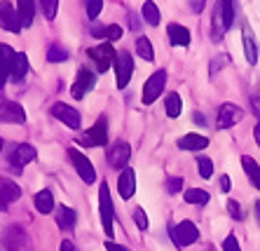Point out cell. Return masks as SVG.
I'll return each instance as SVG.
<instances>
[{
	"label": "cell",
	"instance_id": "20",
	"mask_svg": "<svg viewBox=\"0 0 260 251\" xmlns=\"http://www.w3.org/2000/svg\"><path fill=\"white\" fill-rule=\"evenodd\" d=\"M26 73H28V59H26L24 52H17L12 61V68H10V82L19 85V82H24Z\"/></svg>",
	"mask_w": 260,
	"mask_h": 251
},
{
	"label": "cell",
	"instance_id": "39",
	"mask_svg": "<svg viewBox=\"0 0 260 251\" xmlns=\"http://www.w3.org/2000/svg\"><path fill=\"white\" fill-rule=\"evenodd\" d=\"M228 211H230V216L232 218H237V221H242L244 218V211H242V207L235 202V200H228Z\"/></svg>",
	"mask_w": 260,
	"mask_h": 251
},
{
	"label": "cell",
	"instance_id": "9",
	"mask_svg": "<svg viewBox=\"0 0 260 251\" xmlns=\"http://www.w3.org/2000/svg\"><path fill=\"white\" fill-rule=\"evenodd\" d=\"M33 160H36V148L30 143H17L10 153V167H12L14 174H21V169Z\"/></svg>",
	"mask_w": 260,
	"mask_h": 251
},
{
	"label": "cell",
	"instance_id": "33",
	"mask_svg": "<svg viewBox=\"0 0 260 251\" xmlns=\"http://www.w3.org/2000/svg\"><path fill=\"white\" fill-rule=\"evenodd\" d=\"M68 59V52L61 45H52V47L47 49V61L52 64H61V61H66Z\"/></svg>",
	"mask_w": 260,
	"mask_h": 251
},
{
	"label": "cell",
	"instance_id": "6",
	"mask_svg": "<svg viewBox=\"0 0 260 251\" xmlns=\"http://www.w3.org/2000/svg\"><path fill=\"white\" fill-rule=\"evenodd\" d=\"M68 158H71L73 167H75V172L80 174V178H82L85 183H94V181H96V169H94L91 160L87 158L85 153H80V150L71 148V150H68Z\"/></svg>",
	"mask_w": 260,
	"mask_h": 251
},
{
	"label": "cell",
	"instance_id": "50",
	"mask_svg": "<svg viewBox=\"0 0 260 251\" xmlns=\"http://www.w3.org/2000/svg\"><path fill=\"white\" fill-rule=\"evenodd\" d=\"M3 146H5V141H3V139H0V153H3Z\"/></svg>",
	"mask_w": 260,
	"mask_h": 251
},
{
	"label": "cell",
	"instance_id": "24",
	"mask_svg": "<svg viewBox=\"0 0 260 251\" xmlns=\"http://www.w3.org/2000/svg\"><path fill=\"white\" fill-rule=\"evenodd\" d=\"M17 12L21 19V26H33V19H36V0H17Z\"/></svg>",
	"mask_w": 260,
	"mask_h": 251
},
{
	"label": "cell",
	"instance_id": "35",
	"mask_svg": "<svg viewBox=\"0 0 260 251\" xmlns=\"http://www.w3.org/2000/svg\"><path fill=\"white\" fill-rule=\"evenodd\" d=\"M40 7H43L45 19H54L56 10H59V0H40Z\"/></svg>",
	"mask_w": 260,
	"mask_h": 251
},
{
	"label": "cell",
	"instance_id": "43",
	"mask_svg": "<svg viewBox=\"0 0 260 251\" xmlns=\"http://www.w3.org/2000/svg\"><path fill=\"white\" fill-rule=\"evenodd\" d=\"M190 7H192L194 12H202L204 10V0H190Z\"/></svg>",
	"mask_w": 260,
	"mask_h": 251
},
{
	"label": "cell",
	"instance_id": "46",
	"mask_svg": "<svg viewBox=\"0 0 260 251\" xmlns=\"http://www.w3.org/2000/svg\"><path fill=\"white\" fill-rule=\"evenodd\" d=\"M194 122H197V124H206V120L200 115V113H197V115H194Z\"/></svg>",
	"mask_w": 260,
	"mask_h": 251
},
{
	"label": "cell",
	"instance_id": "44",
	"mask_svg": "<svg viewBox=\"0 0 260 251\" xmlns=\"http://www.w3.org/2000/svg\"><path fill=\"white\" fill-rule=\"evenodd\" d=\"M61 251H75V249H73L71 239H63V242H61Z\"/></svg>",
	"mask_w": 260,
	"mask_h": 251
},
{
	"label": "cell",
	"instance_id": "32",
	"mask_svg": "<svg viewBox=\"0 0 260 251\" xmlns=\"http://www.w3.org/2000/svg\"><path fill=\"white\" fill-rule=\"evenodd\" d=\"M136 54H139L141 59H145V61H152V59H155V49H152V43L148 38H139V40H136Z\"/></svg>",
	"mask_w": 260,
	"mask_h": 251
},
{
	"label": "cell",
	"instance_id": "30",
	"mask_svg": "<svg viewBox=\"0 0 260 251\" xmlns=\"http://www.w3.org/2000/svg\"><path fill=\"white\" fill-rule=\"evenodd\" d=\"M164 110H167V115L169 117H178L181 115V94H167V101H164Z\"/></svg>",
	"mask_w": 260,
	"mask_h": 251
},
{
	"label": "cell",
	"instance_id": "38",
	"mask_svg": "<svg viewBox=\"0 0 260 251\" xmlns=\"http://www.w3.org/2000/svg\"><path fill=\"white\" fill-rule=\"evenodd\" d=\"M223 251H242V244L237 242L235 235H228V237H225V242H223Z\"/></svg>",
	"mask_w": 260,
	"mask_h": 251
},
{
	"label": "cell",
	"instance_id": "27",
	"mask_svg": "<svg viewBox=\"0 0 260 251\" xmlns=\"http://www.w3.org/2000/svg\"><path fill=\"white\" fill-rule=\"evenodd\" d=\"M94 36L96 38H106V43H115L122 38V28L117 24H110V26H94Z\"/></svg>",
	"mask_w": 260,
	"mask_h": 251
},
{
	"label": "cell",
	"instance_id": "11",
	"mask_svg": "<svg viewBox=\"0 0 260 251\" xmlns=\"http://www.w3.org/2000/svg\"><path fill=\"white\" fill-rule=\"evenodd\" d=\"M129 155H132V146L127 141H115L106 153V160H108V165L113 169H124L129 162Z\"/></svg>",
	"mask_w": 260,
	"mask_h": 251
},
{
	"label": "cell",
	"instance_id": "29",
	"mask_svg": "<svg viewBox=\"0 0 260 251\" xmlns=\"http://www.w3.org/2000/svg\"><path fill=\"white\" fill-rule=\"evenodd\" d=\"M141 14H143V19L148 21L150 26H159V10H157V5L152 3V0H145V5H143V10H141Z\"/></svg>",
	"mask_w": 260,
	"mask_h": 251
},
{
	"label": "cell",
	"instance_id": "25",
	"mask_svg": "<svg viewBox=\"0 0 260 251\" xmlns=\"http://www.w3.org/2000/svg\"><path fill=\"white\" fill-rule=\"evenodd\" d=\"M54 218H56V226L61 228V230H73L75 228V211H73L71 207H56L54 209Z\"/></svg>",
	"mask_w": 260,
	"mask_h": 251
},
{
	"label": "cell",
	"instance_id": "3",
	"mask_svg": "<svg viewBox=\"0 0 260 251\" xmlns=\"http://www.w3.org/2000/svg\"><path fill=\"white\" fill-rule=\"evenodd\" d=\"M78 141H80V146H87V148L89 146H106V143H108V117L101 115L96 122L87 129L85 134L80 136Z\"/></svg>",
	"mask_w": 260,
	"mask_h": 251
},
{
	"label": "cell",
	"instance_id": "4",
	"mask_svg": "<svg viewBox=\"0 0 260 251\" xmlns=\"http://www.w3.org/2000/svg\"><path fill=\"white\" fill-rule=\"evenodd\" d=\"M87 54H89L91 61L96 64V71H99V73H106L110 66H115V59H117V52H115V47H113L110 43L96 45V47H91Z\"/></svg>",
	"mask_w": 260,
	"mask_h": 251
},
{
	"label": "cell",
	"instance_id": "36",
	"mask_svg": "<svg viewBox=\"0 0 260 251\" xmlns=\"http://www.w3.org/2000/svg\"><path fill=\"white\" fill-rule=\"evenodd\" d=\"M101 10H103V0H87V17H89L91 21L99 19Z\"/></svg>",
	"mask_w": 260,
	"mask_h": 251
},
{
	"label": "cell",
	"instance_id": "8",
	"mask_svg": "<svg viewBox=\"0 0 260 251\" xmlns=\"http://www.w3.org/2000/svg\"><path fill=\"white\" fill-rule=\"evenodd\" d=\"M171 239L176 242V246H190L194 244L197 239H200V230H197V226L194 223H190V221H183V223H178V226L171 228Z\"/></svg>",
	"mask_w": 260,
	"mask_h": 251
},
{
	"label": "cell",
	"instance_id": "40",
	"mask_svg": "<svg viewBox=\"0 0 260 251\" xmlns=\"http://www.w3.org/2000/svg\"><path fill=\"white\" fill-rule=\"evenodd\" d=\"M181 188H183V181H181V178H167V190H169V195L181 193Z\"/></svg>",
	"mask_w": 260,
	"mask_h": 251
},
{
	"label": "cell",
	"instance_id": "14",
	"mask_svg": "<svg viewBox=\"0 0 260 251\" xmlns=\"http://www.w3.org/2000/svg\"><path fill=\"white\" fill-rule=\"evenodd\" d=\"M0 122L5 124H24L26 122V113L17 101H0Z\"/></svg>",
	"mask_w": 260,
	"mask_h": 251
},
{
	"label": "cell",
	"instance_id": "31",
	"mask_svg": "<svg viewBox=\"0 0 260 251\" xmlns=\"http://www.w3.org/2000/svg\"><path fill=\"white\" fill-rule=\"evenodd\" d=\"M209 200H211L209 193L202 190V188H188L185 190V202H190V204H202V207H204Z\"/></svg>",
	"mask_w": 260,
	"mask_h": 251
},
{
	"label": "cell",
	"instance_id": "5",
	"mask_svg": "<svg viewBox=\"0 0 260 251\" xmlns=\"http://www.w3.org/2000/svg\"><path fill=\"white\" fill-rule=\"evenodd\" d=\"M164 87H167V71L159 68V71H155L150 78L145 80V85H143V104L145 106L155 104V101L159 99V94L164 92Z\"/></svg>",
	"mask_w": 260,
	"mask_h": 251
},
{
	"label": "cell",
	"instance_id": "10",
	"mask_svg": "<svg viewBox=\"0 0 260 251\" xmlns=\"http://www.w3.org/2000/svg\"><path fill=\"white\" fill-rule=\"evenodd\" d=\"M134 73V56L129 52H117V59H115V75H117V87L124 89L132 80Z\"/></svg>",
	"mask_w": 260,
	"mask_h": 251
},
{
	"label": "cell",
	"instance_id": "26",
	"mask_svg": "<svg viewBox=\"0 0 260 251\" xmlns=\"http://www.w3.org/2000/svg\"><path fill=\"white\" fill-rule=\"evenodd\" d=\"M242 167H244V172H246L248 181L253 183V188L260 190V167H258V162H255L251 155H242Z\"/></svg>",
	"mask_w": 260,
	"mask_h": 251
},
{
	"label": "cell",
	"instance_id": "17",
	"mask_svg": "<svg viewBox=\"0 0 260 251\" xmlns=\"http://www.w3.org/2000/svg\"><path fill=\"white\" fill-rule=\"evenodd\" d=\"M14 56H17V52H14L10 45L0 43V89H3L5 82L10 80V68H12Z\"/></svg>",
	"mask_w": 260,
	"mask_h": 251
},
{
	"label": "cell",
	"instance_id": "42",
	"mask_svg": "<svg viewBox=\"0 0 260 251\" xmlns=\"http://www.w3.org/2000/svg\"><path fill=\"white\" fill-rule=\"evenodd\" d=\"M106 251H129V249H124V246L115 244L113 239H108V244H106Z\"/></svg>",
	"mask_w": 260,
	"mask_h": 251
},
{
	"label": "cell",
	"instance_id": "2",
	"mask_svg": "<svg viewBox=\"0 0 260 251\" xmlns=\"http://www.w3.org/2000/svg\"><path fill=\"white\" fill-rule=\"evenodd\" d=\"M99 209H101V223L103 230L108 237H113V221H115V204H113V197H110V188L108 183H101L99 188Z\"/></svg>",
	"mask_w": 260,
	"mask_h": 251
},
{
	"label": "cell",
	"instance_id": "28",
	"mask_svg": "<svg viewBox=\"0 0 260 251\" xmlns=\"http://www.w3.org/2000/svg\"><path fill=\"white\" fill-rule=\"evenodd\" d=\"M0 197L10 204V202H14V200H19V197H21V190H19V185L12 183V181L0 178Z\"/></svg>",
	"mask_w": 260,
	"mask_h": 251
},
{
	"label": "cell",
	"instance_id": "13",
	"mask_svg": "<svg viewBox=\"0 0 260 251\" xmlns=\"http://www.w3.org/2000/svg\"><path fill=\"white\" fill-rule=\"evenodd\" d=\"M94 85H96V75L91 73L89 68L82 66L78 71V78H75L73 87H71L73 99H85V94L89 92V89H94Z\"/></svg>",
	"mask_w": 260,
	"mask_h": 251
},
{
	"label": "cell",
	"instance_id": "45",
	"mask_svg": "<svg viewBox=\"0 0 260 251\" xmlns=\"http://www.w3.org/2000/svg\"><path fill=\"white\" fill-rule=\"evenodd\" d=\"M253 136H255V143H258V146H260V122L253 127Z\"/></svg>",
	"mask_w": 260,
	"mask_h": 251
},
{
	"label": "cell",
	"instance_id": "41",
	"mask_svg": "<svg viewBox=\"0 0 260 251\" xmlns=\"http://www.w3.org/2000/svg\"><path fill=\"white\" fill-rule=\"evenodd\" d=\"M230 185H232L230 176H228V174H223V176H220V190H223V193H230Z\"/></svg>",
	"mask_w": 260,
	"mask_h": 251
},
{
	"label": "cell",
	"instance_id": "15",
	"mask_svg": "<svg viewBox=\"0 0 260 251\" xmlns=\"http://www.w3.org/2000/svg\"><path fill=\"white\" fill-rule=\"evenodd\" d=\"M49 113L56 117V120H61V122L66 124V127H71V129H80V113L73 106H68V104H54L52 108H49Z\"/></svg>",
	"mask_w": 260,
	"mask_h": 251
},
{
	"label": "cell",
	"instance_id": "49",
	"mask_svg": "<svg viewBox=\"0 0 260 251\" xmlns=\"http://www.w3.org/2000/svg\"><path fill=\"white\" fill-rule=\"evenodd\" d=\"M255 214H258V218H260V202L255 204Z\"/></svg>",
	"mask_w": 260,
	"mask_h": 251
},
{
	"label": "cell",
	"instance_id": "1",
	"mask_svg": "<svg viewBox=\"0 0 260 251\" xmlns=\"http://www.w3.org/2000/svg\"><path fill=\"white\" fill-rule=\"evenodd\" d=\"M232 19H235V0H218L211 19V38L216 43L230 31Z\"/></svg>",
	"mask_w": 260,
	"mask_h": 251
},
{
	"label": "cell",
	"instance_id": "16",
	"mask_svg": "<svg viewBox=\"0 0 260 251\" xmlns=\"http://www.w3.org/2000/svg\"><path fill=\"white\" fill-rule=\"evenodd\" d=\"M24 242H26L24 233L14 226L0 237V251H21L24 249Z\"/></svg>",
	"mask_w": 260,
	"mask_h": 251
},
{
	"label": "cell",
	"instance_id": "18",
	"mask_svg": "<svg viewBox=\"0 0 260 251\" xmlns=\"http://www.w3.org/2000/svg\"><path fill=\"white\" fill-rule=\"evenodd\" d=\"M176 146L181 148V150H190V153H197V150H204L206 146H209V139H206L204 134H185L181 136L178 141H176Z\"/></svg>",
	"mask_w": 260,
	"mask_h": 251
},
{
	"label": "cell",
	"instance_id": "19",
	"mask_svg": "<svg viewBox=\"0 0 260 251\" xmlns=\"http://www.w3.org/2000/svg\"><path fill=\"white\" fill-rule=\"evenodd\" d=\"M117 190H120L122 200H132V197H134V193H136V174H134L132 167H129V169H124V172L120 174Z\"/></svg>",
	"mask_w": 260,
	"mask_h": 251
},
{
	"label": "cell",
	"instance_id": "37",
	"mask_svg": "<svg viewBox=\"0 0 260 251\" xmlns=\"http://www.w3.org/2000/svg\"><path fill=\"white\" fill-rule=\"evenodd\" d=\"M134 221H136V226H139L141 230H145V228H148V216H145V211L141 207L134 209Z\"/></svg>",
	"mask_w": 260,
	"mask_h": 251
},
{
	"label": "cell",
	"instance_id": "7",
	"mask_svg": "<svg viewBox=\"0 0 260 251\" xmlns=\"http://www.w3.org/2000/svg\"><path fill=\"white\" fill-rule=\"evenodd\" d=\"M0 28L7 33H19L24 28L21 19H19V12L12 5V0H0Z\"/></svg>",
	"mask_w": 260,
	"mask_h": 251
},
{
	"label": "cell",
	"instance_id": "48",
	"mask_svg": "<svg viewBox=\"0 0 260 251\" xmlns=\"http://www.w3.org/2000/svg\"><path fill=\"white\" fill-rule=\"evenodd\" d=\"M253 108L258 110V115H260V101H253Z\"/></svg>",
	"mask_w": 260,
	"mask_h": 251
},
{
	"label": "cell",
	"instance_id": "12",
	"mask_svg": "<svg viewBox=\"0 0 260 251\" xmlns=\"http://www.w3.org/2000/svg\"><path fill=\"white\" fill-rule=\"evenodd\" d=\"M244 117V110L235 104H223L218 108V120H216V127L218 129H230L235 127L237 122H242Z\"/></svg>",
	"mask_w": 260,
	"mask_h": 251
},
{
	"label": "cell",
	"instance_id": "23",
	"mask_svg": "<svg viewBox=\"0 0 260 251\" xmlns=\"http://www.w3.org/2000/svg\"><path fill=\"white\" fill-rule=\"evenodd\" d=\"M33 204H36V209L40 214H52V211H54V195H52V190L43 188L40 193H36Z\"/></svg>",
	"mask_w": 260,
	"mask_h": 251
},
{
	"label": "cell",
	"instance_id": "47",
	"mask_svg": "<svg viewBox=\"0 0 260 251\" xmlns=\"http://www.w3.org/2000/svg\"><path fill=\"white\" fill-rule=\"evenodd\" d=\"M0 211H7V202L3 200V197H0Z\"/></svg>",
	"mask_w": 260,
	"mask_h": 251
},
{
	"label": "cell",
	"instance_id": "21",
	"mask_svg": "<svg viewBox=\"0 0 260 251\" xmlns=\"http://www.w3.org/2000/svg\"><path fill=\"white\" fill-rule=\"evenodd\" d=\"M167 33H169L171 45H176V47H188V45H190V31L185 28V26L169 24V26H167Z\"/></svg>",
	"mask_w": 260,
	"mask_h": 251
},
{
	"label": "cell",
	"instance_id": "34",
	"mask_svg": "<svg viewBox=\"0 0 260 251\" xmlns=\"http://www.w3.org/2000/svg\"><path fill=\"white\" fill-rule=\"evenodd\" d=\"M197 167H200V176L202 178H211L213 176V162L206 155H197Z\"/></svg>",
	"mask_w": 260,
	"mask_h": 251
},
{
	"label": "cell",
	"instance_id": "22",
	"mask_svg": "<svg viewBox=\"0 0 260 251\" xmlns=\"http://www.w3.org/2000/svg\"><path fill=\"white\" fill-rule=\"evenodd\" d=\"M242 26H244V52H246V61L253 66L258 61V47H255V40H253V31H251L248 21H242Z\"/></svg>",
	"mask_w": 260,
	"mask_h": 251
}]
</instances>
